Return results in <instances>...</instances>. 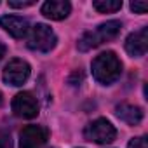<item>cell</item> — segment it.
<instances>
[{"mask_svg":"<svg viewBox=\"0 0 148 148\" xmlns=\"http://www.w3.org/2000/svg\"><path fill=\"white\" fill-rule=\"evenodd\" d=\"M12 112L16 117H21V119H35L38 115V101L32 92L23 91L14 96Z\"/></svg>","mask_w":148,"mask_h":148,"instance_id":"8992f818","label":"cell"},{"mask_svg":"<svg viewBox=\"0 0 148 148\" xmlns=\"http://www.w3.org/2000/svg\"><path fill=\"white\" fill-rule=\"evenodd\" d=\"M49 131L42 125H26L19 132V148H44Z\"/></svg>","mask_w":148,"mask_h":148,"instance_id":"52a82bcc","label":"cell"},{"mask_svg":"<svg viewBox=\"0 0 148 148\" xmlns=\"http://www.w3.org/2000/svg\"><path fill=\"white\" fill-rule=\"evenodd\" d=\"M92 7L101 12V14H108V12H117L122 9V0H94Z\"/></svg>","mask_w":148,"mask_h":148,"instance_id":"7c38bea8","label":"cell"},{"mask_svg":"<svg viewBox=\"0 0 148 148\" xmlns=\"http://www.w3.org/2000/svg\"><path fill=\"white\" fill-rule=\"evenodd\" d=\"M33 4H35V0H9V7H14V9L32 7Z\"/></svg>","mask_w":148,"mask_h":148,"instance_id":"5bb4252c","label":"cell"},{"mask_svg":"<svg viewBox=\"0 0 148 148\" xmlns=\"http://www.w3.org/2000/svg\"><path fill=\"white\" fill-rule=\"evenodd\" d=\"M115 113H117V117H119L122 122H125V124H129V125H138V124L143 120V110H141L139 106H136V105L120 103V105H117Z\"/></svg>","mask_w":148,"mask_h":148,"instance_id":"8fae6325","label":"cell"},{"mask_svg":"<svg viewBox=\"0 0 148 148\" xmlns=\"http://www.w3.org/2000/svg\"><path fill=\"white\" fill-rule=\"evenodd\" d=\"M117 131L106 119H96L84 129V138L98 145H108L115 139Z\"/></svg>","mask_w":148,"mask_h":148,"instance_id":"277c9868","label":"cell"},{"mask_svg":"<svg viewBox=\"0 0 148 148\" xmlns=\"http://www.w3.org/2000/svg\"><path fill=\"white\" fill-rule=\"evenodd\" d=\"M0 148H14L12 146V138L7 131H0Z\"/></svg>","mask_w":148,"mask_h":148,"instance_id":"4fadbf2b","label":"cell"},{"mask_svg":"<svg viewBox=\"0 0 148 148\" xmlns=\"http://www.w3.org/2000/svg\"><path fill=\"white\" fill-rule=\"evenodd\" d=\"M127 148H148L146 146V136H138V138H132L127 145Z\"/></svg>","mask_w":148,"mask_h":148,"instance_id":"9a60e30c","label":"cell"},{"mask_svg":"<svg viewBox=\"0 0 148 148\" xmlns=\"http://www.w3.org/2000/svg\"><path fill=\"white\" fill-rule=\"evenodd\" d=\"M0 105H2V92H0Z\"/></svg>","mask_w":148,"mask_h":148,"instance_id":"ac0fdd59","label":"cell"},{"mask_svg":"<svg viewBox=\"0 0 148 148\" xmlns=\"http://www.w3.org/2000/svg\"><path fill=\"white\" fill-rule=\"evenodd\" d=\"M0 26L14 38H23L30 32L28 19L19 18V16H2L0 18Z\"/></svg>","mask_w":148,"mask_h":148,"instance_id":"9c48e42d","label":"cell"},{"mask_svg":"<svg viewBox=\"0 0 148 148\" xmlns=\"http://www.w3.org/2000/svg\"><path fill=\"white\" fill-rule=\"evenodd\" d=\"M30 73H32V68H30V64L26 61H23V59H11L5 64V68H4L2 79H4L5 84L18 87V86H23L28 80Z\"/></svg>","mask_w":148,"mask_h":148,"instance_id":"5b68a950","label":"cell"},{"mask_svg":"<svg viewBox=\"0 0 148 148\" xmlns=\"http://www.w3.org/2000/svg\"><path fill=\"white\" fill-rule=\"evenodd\" d=\"M5 56V45L2 44V42H0V59H2Z\"/></svg>","mask_w":148,"mask_h":148,"instance_id":"e0dca14e","label":"cell"},{"mask_svg":"<svg viewBox=\"0 0 148 148\" xmlns=\"http://www.w3.org/2000/svg\"><path fill=\"white\" fill-rule=\"evenodd\" d=\"M120 30H122V23H120V21H115V19H113V21H106V23L99 25L96 30L84 33V35L80 37V40H79L77 45H79L80 51L94 49V47H98V45H101V44H105V42L113 40V38L120 33Z\"/></svg>","mask_w":148,"mask_h":148,"instance_id":"7a4b0ae2","label":"cell"},{"mask_svg":"<svg viewBox=\"0 0 148 148\" xmlns=\"http://www.w3.org/2000/svg\"><path fill=\"white\" fill-rule=\"evenodd\" d=\"M148 49V28L143 26L138 32H132L125 38V51L132 58H141L146 54Z\"/></svg>","mask_w":148,"mask_h":148,"instance_id":"ba28073f","label":"cell"},{"mask_svg":"<svg viewBox=\"0 0 148 148\" xmlns=\"http://www.w3.org/2000/svg\"><path fill=\"white\" fill-rule=\"evenodd\" d=\"M131 11L136 12V14H145L148 11V4L146 2H131Z\"/></svg>","mask_w":148,"mask_h":148,"instance_id":"2e32d148","label":"cell"},{"mask_svg":"<svg viewBox=\"0 0 148 148\" xmlns=\"http://www.w3.org/2000/svg\"><path fill=\"white\" fill-rule=\"evenodd\" d=\"M70 12H71V4L66 0H49L42 5V14L54 21H61L68 18Z\"/></svg>","mask_w":148,"mask_h":148,"instance_id":"30bf717a","label":"cell"},{"mask_svg":"<svg viewBox=\"0 0 148 148\" xmlns=\"http://www.w3.org/2000/svg\"><path fill=\"white\" fill-rule=\"evenodd\" d=\"M120 73H122V63L115 52L106 51L92 59V77L99 84L110 86L117 82L120 79Z\"/></svg>","mask_w":148,"mask_h":148,"instance_id":"6da1fadb","label":"cell"},{"mask_svg":"<svg viewBox=\"0 0 148 148\" xmlns=\"http://www.w3.org/2000/svg\"><path fill=\"white\" fill-rule=\"evenodd\" d=\"M58 37L56 33L44 23H37L35 26L30 28L28 32V38L26 44L32 51H38V52H49L56 47Z\"/></svg>","mask_w":148,"mask_h":148,"instance_id":"3957f363","label":"cell"}]
</instances>
